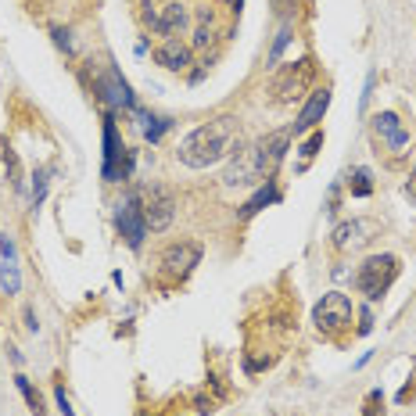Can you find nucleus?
Masks as SVG:
<instances>
[{
	"label": "nucleus",
	"mask_w": 416,
	"mask_h": 416,
	"mask_svg": "<svg viewBox=\"0 0 416 416\" xmlns=\"http://www.w3.org/2000/svg\"><path fill=\"white\" fill-rule=\"evenodd\" d=\"M237 133H241V122H237L233 115H219L212 122L198 126L194 133H187L180 140V151H176V158H180L187 169H212L227 154H233Z\"/></svg>",
	"instance_id": "obj_1"
},
{
	"label": "nucleus",
	"mask_w": 416,
	"mask_h": 416,
	"mask_svg": "<svg viewBox=\"0 0 416 416\" xmlns=\"http://www.w3.org/2000/svg\"><path fill=\"white\" fill-rule=\"evenodd\" d=\"M291 137H294V126H291V130L266 133V137H259V140L251 143L248 158H251V169H255V176H259V180H269V176H273V169L284 162V154H287V143H291Z\"/></svg>",
	"instance_id": "obj_2"
},
{
	"label": "nucleus",
	"mask_w": 416,
	"mask_h": 416,
	"mask_svg": "<svg viewBox=\"0 0 416 416\" xmlns=\"http://www.w3.org/2000/svg\"><path fill=\"white\" fill-rule=\"evenodd\" d=\"M395 277H398V259L395 255H370V259L359 266V273H356V287L370 301H377L391 287Z\"/></svg>",
	"instance_id": "obj_3"
},
{
	"label": "nucleus",
	"mask_w": 416,
	"mask_h": 416,
	"mask_svg": "<svg viewBox=\"0 0 416 416\" xmlns=\"http://www.w3.org/2000/svg\"><path fill=\"white\" fill-rule=\"evenodd\" d=\"M312 76H316V65L309 58H301V61H291V65H284L273 79V93H277V101L280 104H291L298 101L301 93H305V86L312 83Z\"/></svg>",
	"instance_id": "obj_4"
},
{
	"label": "nucleus",
	"mask_w": 416,
	"mask_h": 416,
	"mask_svg": "<svg viewBox=\"0 0 416 416\" xmlns=\"http://www.w3.org/2000/svg\"><path fill=\"white\" fill-rule=\"evenodd\" d=\"M133 172V151L119 140V130L115 122H104V180H130Z\"/></svg>",
	"instance_id": "obj_5"
},
{
	"label": "nucleus",
	"mask_w": 416,
	"mask_h": 416,
	"mask_svg": "<svg viewBox=\"0 0 416 416\" xmlns=\"http://www.w3.org/2000/svg\"><path fill=\"white\" fill-rule=\"evenodd\" d=\"M312 323L323 334H341L351 323V301H348V294H341V291L323 294V301L312 309Z\"/></svg>",
	"instance_id": "obj_6"
},
{
	"label": "nucleus",
	"mask_w": 416,
	"mask_h": 416,
	"mask_svg": "<svg viewBox=\"0 0 416 416\" xmlns=\"http://www.w3.org/2000/svg\"><path fill=\"white\" fill-rule=\"evenodd\" d=\"M140 205H143V222H148V230L162 233V230L172 227V219H176V198H172V190L151 183V190L143 194Z\"/></svg>",
	"instance_id": "obj_7"
},
{
	"label": "nucleus",
	"mask_w": 416,
	"mask_h": 416,
	"mask_svg": "<svg viewBox=\"0 0 416 416\" xmlns=\"http://www.w3.org/2000/svg\"><path fill=\"white\" fill-rule=\"evenodd\" d=\"M119 233L126 237V244L130 248H140L143 244V237H148V222H143V205H140V194L137 190H130L122 201H119Z\"/></svg>",
	"instance_id": "obj_8"
},
{
	"label": "nucleus",
	"mask_w": 416,
	"mask_h": 416,
	"mask_svg": "<svg viewBox=\"0 0 416 416\" xmlns=\"http://www.w3.org/2000/svg\"><path fill=\"white\" fill-rule=\"evenodd\" d=\"M198 262H201V244H194V241L172 244V248H165V255H162V277L183 280Z\"/></svg>",
	"instance_id": "obj_9"
},
{
	"label": "nucleus",
	"mask_w": 416,
	"mask_h": 416,
	"mask_svg": "<svg viewBox=\"0 0 416 416\" xmlns=\"http://www.w3.org/2000/svg\"><path fill=\"white\" fill-rule=\"evenodd\" d=\"M97 90H101V97L111 104V108H137V101H133V93H130V83L119 76V69H104V76L97 79Z\"/></svg>",
	"instance_id": "obj_10"
},
{
	"label": "nucleus",
	"mask_w": 416,
	"mask_h": 416,
	"mask_svg": "<svg viewBox=\"0 0 416 416\" xmlns=\"http://www.w3.org/2000/svg\"><path fill=\"white\" fill-rule=\"evenodd\" d=\"M187 22H190V14H187L183 4H165L158 14H151V33H158V36L169 40V36H176V33H183Z\"/></svg>",
	"instance_id": "obj_11"
},
{
	"label": "nucleus",
	"mask_w": 416,
	"mask_h": 416,
	"mask_svg": "<svg viewBox=\"0 0 416 416\" xmlns=\"http://www.w3.org/2000/svg\"><path fill=\"white\" fill-rule=\"evenodd\" d=\"M327 108H330V90L323 86V90H316V93H312L305 108H301V115H298V122H294V137H298V133H309V130H316V126H319V119L327 115Z\"/></svg>",
	"instance_id": "obj_12"
},
{
	"label": "nucleus",
	"mask_w": 416,
	"mask_h": 416,
	"mask_svg": "<svg viewBox=\"0 0 416 416\" xmlns=\"http://www.w3.org/2000/svg\"><path fill=\"white\" fill-rule=\"evenodd\" d=\"M154 61H158L162 69H169V72H180V69H187V65H190V47H187V43H180L176 36H169V40L154 51Z\"/></svg>",
	"instance_id": "obj_13"
},
{
	"label": "nucleus",
	"mask_w": 416,
	"mask_h": 416,
	"mask_svg": "<svg viewBox=\"0 0 416 416\" xmlns=\"http://www.w3.org/2000/svg\"><path fill=\"white\" fill-rule=\"evenodd\" d=\"M377 133L391 143V148H406L409 143V133L402 130V122H398L395 111H380L377 115Z\"/></svg>",
	"instance_id": "obj_14"
},
{
	"label": "nucleus",
	"mask_w": 416,
	"mask_h": 416,
	"mask_svg": "<svg viewBox=\"0 0 416 416\" xmlns=\"http://www.w3.org/2000/svg\"><path fill=\"white\" fill-rule=\"evenodd\" d=\"M362 233V222H341L338 230H334V248H351V244H359V241H366V237H359Z\"/></svg>",
	"instance_id": "obj_15"
},
{
	"label": "nucleus",
	"mask_w": 416,
	"mask_h": 416,
	"mask_svg": "<svg viewBox=\"0 0 416 416\" xmlns=\"http://www.w3.org/2000/svg\"><path fill=\"white\" fill-rule=\"evenodd\" d=\"M277 198H280V194H277V187H273V180H266V183H262L259 190H255V198H251V201L244 205V212H241V216L248 219V216H255V212H259V208H266L269 201H277Z\"/></svg>",
	"instance_id": "obj_16"
},
{
	"label": "nucleus",
	"mask_w": 416,
	"mask_h": 416,
	"mask_svg": "<svg viewBox=\"0 0 416 416\" xmlns=\"http://www.w3.org/2000/svg\"><path fill=\"white\" fill-rule=\"evenodd\" d=\"M14 384H19V391L25 395V402H29V409H33V416H43L47 409H43V398H40V391H36V388H33V384H29L22 373L14 377Z\"/></svg>",
	"instance_id": "obj_17"
},
{
	"label": "nucleus",
	"mask_w": 416,
	"mask_h": 416,
	"mask_svg": "<svg viewBox=\"0 0 416 416\" xmlns=\"http://www.w3.org/2000/svg\"><path fill=\"white\" fill-rule=\"evenodd\" d=\"M0 277H4V287H8V294H19V287H22V277H19V266H14V259H4V269H0Z\"/></svg>",
	"instance_id": "obj_18"
},
{
	"label": "nucleus",
	"mask_w": 416,
	"mask_h": 416,
	"mask_svg": "<svg viewBox=\"0 0 416 416\" xmlns=\"http://www.w3.org/2000/svg\"><path fill=\"white\" fill-rule=\"evenodd\" d=\"M319 148H323V130H312V137H309L305 143H301V169H305V165L312 162V154H316Z\"/></svg>",
	"instance_id": "obj_19"
},
{
	"label": "nucleus",
	"mask_w": 416,
	"mask_h": 416,
	"mask_svg": "<svg viewBox=\"0 0 416 416\" xmlns=\"http://www.w3.org/2000/svg\"><path fill=\"white\" fill-rule=\"evenodd\" d=\"M351 180H356V183H351V194H356V198H366V194L373 190V183H370V169H356V176H351Z\"/></svg>",
	"instance_id": "obj_20"
},
{
	"label": "nucleus",
	"mask_w": 416,
	"mask_h": 416,
	"mask_svg": "<svg viewBox=\"0 0 416 416\" xmlns=\"http://www.w3.org/2000/svg\"><path fill=\"white\" fill-rule=\"evenodd\" d=\"M287 40H291V25H284L280 33H277V40H273V51H269V61H280V54H284V47H287Z\"/></svg>",
	"instance_id": "obj_21"
},
{
	"label": "nucleus",
	"mask_w": 416,
	"mask_h": 416,
	"mask_svg": "<svg viewBox=\"0 0 416 416\" xmlns=\"http://www.w3.org/2000/svg\"><path fill=\"white\" fill-rule=\"evenodd\" d=\"M148 122H151V126H143V137H148V140H158V137L169 130V119H151V115H148Z\"/></svg>",
	"instance_id": "obj_22"
},
{
	"label": "nucleus",
	"mask_w": 416,
	"mask_h": 416,
	"mask_svg": "<svg viewBox=\"0 0 416 416\" xmlns=\"http://www.w3.org/2000/svg\"><path fill=\"white\" fill-rule=\"evenodd\" d=\"M377 406H384V395H380V391L373 388L370 395H366V413H362V416H380L384 409H377Z\"/></svg>",
	"instance_id": "obj_23"
},
{
	"label": "nucleus",
	"mask_w": 416,
	"mask_h": 416,
	"mask_svg": "<svg viewBox=\"0 0 416 416\" xmlns=\"http://www.w3.org/2000/svg\"><path fill=\"white\" fill-rule=\"evenodd\" d=\"M54 398H58V409H61V413H65V416H76V409H72V402H69V395H65V388H61V384L54 388Z\"/></svg>",
	"instance_id": "obj_24"
},
{
	"label": "nucleus",
	"mask_w": 416,
	"mask_h": 416,
	"mask_svg": "<svg viewBox=\"0 0 416 416\" xmlns=\"http://www.w3.org/2000/svg\"><path fill=\"white\" fill-rule=\"evenodd\" d=\"M51 36H54V43L61 47V51H65V54H72V40H69V33H65V29H54Z\"/></svg>",
	"instance_id": "obj_25"
},
{
	"label": "nucleus",
	"mask_w": 416,
	"mask_h": 416,
	"mask_svg": "<svg viewBox=\"0 0 416 416\" xmlns=\"http://www.w3.org/2000/svg\"><path fill=\"white\" fill-rule=\"evenodd\" d=\"M43 194H47V176L40 172V176H36V187H33V205H40Z\"/></svg>",
	"instance_id": "obj_26"
},
{
	"label": "nucleus",
	"mask_w": 416,
	"mask_h": 416,
	"mask_svg": "<svg viewBox=\"0 0 416 416\" xmlns=\"http://www.w3.org/2000/svg\"><path fill=\"white\" fill-rule=\"evenodd\" d=\"M208 40H212V29H208V25H201L198 33H194V47H205Z\"/></svg>",
	"instance_id": "obj_27"
},
{
	"label": "nucleus",
	"mask_w": 416,
	"mask_h": 416,
	"mask_svg": "<svg viewBox=\"0 0 416 416\" xmlns=\"http://www.w3.org/2000/svg\"><path fill=\"white\" fill-rule=\"evenodd\" d=\"M370 93H373V76H366V90H362V97H359V108L370 104Z\"/></svg>",
	"instance_id": "obj_28"
},
{
	"label": "nucleus",
	"mask_w": 416,
	"mask_h": 416,
	"mask_svg": "<svg viewBox=\"0 0 416 416\" xmlns=\"http://www.w3.org/2000/svg\"><path fill=\"white\" fill-rule=\"evenodd\" d=\"M25 327L33 330V334L40 330V323H36V312H33V309H25Z\"/></svg>",
	"instance_id": "obj_29"
},
{
	"label": "nucleus",
	"mask_w": 416,
	"mask_h": 416,
	"mask_svg": "<svg viewBox=\"0 0 416 416\" xmlns=\"http://www.w3.org/2000/svg\"><path fill=\"white\" fill-rule=\"evenodd\" d=\"M409 198H416V169H413V180H409Z\"/></svg>",
	"instance_id": "obj_30"
}]
</instances>
